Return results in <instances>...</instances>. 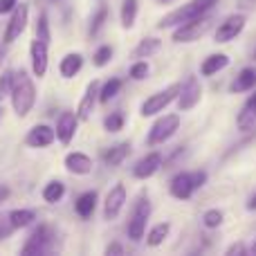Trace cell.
I'll return each mask as SVG.
<instances>
[{"label":"cell","mask_w":256,"mask_h":256,"mask_svg":"<svg viewBox=\"0 0 256 256\" xmlns=\"http://www.w3.org/2000/svg\"><path fill=\"white\" fill-rule=\"evenodd\" d=\"M122 252H124V248H122L120 243H112L106 248V254H122Z\"/></svg>","instance_id":"41"},{"label":"cell","mask_w":256,"mask_h":256,"mask_svg":"<svg viewBox=\"0 0 256 256\" xmlns=\"http://www.w3.org/2000/svg\"><path fill=\"white\" fill-rule=\"evenodd\" d=\"M236 126H238V130H243V132L252 130L256 126V90H254V94H250L248 102L243 104L238 117H236Z\"/></svg>","instance_id":"19"},{"label":"cell","mask_w":256,"mask_h":256,"mask_svg":"<svg viewBox=\"0 0 256 256\" xmlns=\"http://www.w3.org/2000/svg\"><path fill=\"white\" fill-rule=\"evenodd\" d=\"M106 18H108V9L106 7H99L97 12L92 14V20H90V36H97L99 32L104 30V25H106Z\"/></svg>","instance_id":"31"},{"label":"cell","mask_w":256,"mask_h":256,"mask_svg":"<svg viewBox=\"0 0 256 256\" xmlns=\"http://www.w3.org/2000/svg\"><path fill=\"white\" fill-rule=\"evenodd\" d=\"M30 58H32V72H34V76H45V72H48V43H43V40H32L30 45Z\"/></svg>","instance_id":"12"},{"label":"cell","mask_w":256,"mask_h":256,"mask_svg":"<svg viewBox=\"0 0 256 256\" xmlns=\"http://www.w3.org/2000/svg\"><path fill=\"white\" fill-rule=\"evenodd\" d=\"M222 212L220 209H209V212H204V216H202V225L207 227V230H216V227H220L222 225Z\"/></svg>","instance_id":"32"},{"label":"cell","mask_w":256,"mask_h":256,"mask_svg":"<svg viewBox=\"0 0 256 256\" xmlns=\"http://www.w3.org/2000/svg\"><path fill=\"white\" fill-rule=\"evenodd\" d=\"M122 90V81L120 79H110L104 84V88H99V102L102 104H108L110 99H115Z\"/></svg>","instance_id":"30"},{"label":"cell","mask_w":256,"mask_h":256,"mask_svg":"<svg viewBox=\"0 0 256 256\" xmlns=\"http://www.w3.org/2000/svg\"><path fill=\"white\" fill-rule=\"evenodd\" d=\"M2 61H4V50H2V45H0V68H2Z\"/></svg>","instance_id":"44"},{"label":"cell","mask_w":256,"mask_h":256,"mask_svg":"<svg viewBox=\"0 0 256 256\" xmlns=\"http://www.w3.org/2000/svg\"><path fill=\"white\" fill-rule=\"evenodd\" d=\"M9 97H12V106L18 117H27L32 112V108H34V104H36V88H34L32 76L27 74V70L14 72Z\"/></svg>","instance_id":"1"},{"label":"cell","mask_w":256,"mask_h":256,"mask_svg":"<svg viewBox=\"0 0 256 256\" xmlns=\"http://www.w3.org/2000/svg\"><path fill=\"white\" fill-rule=\"evenodd\" d=\"M66 168L74 176H88L92 171V160L81 150H72V153L66 155Z\"/></svg>","instance_id":"18"},{"label":"cell","mask_w":256,"mask_h":256,"mask_svg":"<svg viewBox=\"0 0 256 256\" xmlns=\"http://www.w3.org/2000/svg\"><path fill=\"white\" fill-rule=\"evenodd\" d=\"M150 216V202L148 198H140L135 202V207H132V214L130 218H128V236H130L132 240H142L144 238V232H146V220H148Z\"/></svg>","instance_id":"4"},{"label":"cell","mask_w":256,"mask_h":256,"mask_svg":"<svg viewBox=\"0 0 256 256\" xmlns=\"http://www.w3.org/2000/svg\"><path fill=\"white\" fill-rule=\"evenodd\" d=\"M52 230H50L48 225H38L34 232H32V236L27 238L25 248H22V254H45L50 252V245H52Z\"/></svg>","instance_id":"10"},{"label":"cell","mask_w":256,"mask_h":256,"mask_svg":"<svg viewBox=\"0 0 256 256\" xmlns=\"http://www.w3.org/2000/svg\"><path fill=\"white\" fill-rule=\"evenodd\" d=\"M63 196H66V184H63L61 180H52L50 184H45V189H43V200L45 202L54 204V202H58Z\"/></svg>","instance_id":"26"},{"label":"cell","mask_w":256,"mask_h":256,"mask_svg":"<svg viewBox=\"0 0 256 256\" xmlns=\"http://www.w3.org/2000/svg\"><path fill=\"white\" fill-rule=\"evenodd\" d=\"M137 20V0H124L122 4V25L130 30Z\"/></svg>","instance_id":"29"},{"label":"cell","mask_w":256,"mask_h":256,"mask_svg":"<svg viewBox=\"0 0 256 256\" xmlns=\"http://www.w3.org/2000/svg\"><path fill=\"white\" fill-rule=\"evenodd\" d=\"M218 0H191V2L182 4V7L173 9L171 14H166V16L158 22V27L160 30H166V27H178L186 20H194V18L202 16V14H209V9Z\"/></svg>","instance_id":"2"},{"label":"cell","mask_w":256,"mask_h":256,"mask_svg":"<svg viewBox=\"0 0 256 256\" xmlns=\"http://www.w3.org/2000/svg\"><path fill=\"white\" fill-rule=\"evenodd\" d=\"M178 128H180V115H164V117H160L153 126H150L148 140L146 142H148L150 146L164 144V142H168L173 135H176Z\"/></svg>","instance_id":"5"},{"label":"cell","mask_w":256,"mask_h":256,"mask_svg":"<svg viewBox=\"0 0 256 256\" xmlns=\"http://www.w3.org/2000/svg\"><path fill=\"white\" fill-rule=\"evenodd\" d=\"M2 117H4V108L0 106V122H2Z\"/></svg>","instance_id":"46"},{"label":"cell","mask_w":256,"mask_h":256,"mask_svg":"<svg viewBox=\"0 0 256 256\" xmlns=\"http://www.w3.org/2000/svg\"><path fill=\"white\" fill-rule=\"evenodd\" d=\"M84 68V56L79 52H70L61 58L58 63V72H61L63 79H72L74 74H79V70Z\"/></svg>","instance_id":"20"},{"label":"cell","mask_w":256,"mask_h":256,"mask_svg":"<svg viewBox=\"0 0 256 256\" xmlns=\"http://www.w3.org/2000/svg\"><path fill=\"white\" fill-rule=\"evenodd\" d=\"M160 168H162V155H160L158 150H153V153H146L144 158L132 166V176L140 178V180H146V178H153Z\"/></svg>","instance_id":"14"},{"label":"cell","mask_w":256,"mask_h":256,"mask_svg":"<svg viewBox=\"0 0 256 256\" xmlns=\"http://www.w3.org/2000/svg\"><path fill=\"white\" fill-rule=\"evenodd\" d=\"M245 252H248V250H245V245H240V243L238 245H232V248L227 250V254H230V256L232 254H245Z\"/></svg>","instance_id":"40"},{"label":"cell","mask_w":256,"mask_h":256,"mask_svg":"<svg viewBox=\"0 0 256 256\" xmlns=\"http://www.w3.org/2000/svg\"><path fill=\"white\" fill-rule=\"evenodd\" d=\"M160 48H162V40L160 38H142L140 45L135 48V56L148 58V56H153L155 52H160Z\"/></svg>","instance_id":"27"},{"label":"cell","mask_w":256,"mask_h":256,"mask_svg":"<svg viewBox=\"0 0 256 256\" xmlns=\"http://www.w3.org/2000/svg\"><path fill=\"white\" fill-rule=\"evenodd\" d=\"M128 153H130V144H128V142L117 144V146H112V148H108L106 153H104V162H106L108 166H120V164L128 158Z\"/></svg>","instance_id":"25"},{"label":"cell","mask_w":256,"mask_h":256,"mask_svg":"<svg viewBox=\"0 0 256 256\" xmlns=\"http://www.w3.org/2000/svg\"><path fill=\"white\" fill-rule=\"evenodd\" d=\"M256 86V68H243L238 72L234 81H232L230 90L232 92H248V90H254Z\"/></svg>","instance_id":"21"},{"label":"cell","mask_w":256,"mask_h":256,"mask_svg":"<svg viewBox=\"0 0 256 256\" xmlns=\"http://www.w3.org/2000/svg\"><path fill=\"white\" fill-rule=\"evenodd\" d=\"M212 25H214L212 16L202 14V16L194 18V20H186V22H182V25H178L176 32H173V40H176V43H194V40L202 38V36L212 30Z\"/></svg>","instance_id":"3"},{"label":"cell","mask_w":256,"mask_h":256,"mask_svg":"<svg viewBox=\"0 0 256 256\" xmlns=\"http://www.w3.org/2000/svg\"><path fill=\"white\" fill-rule=\"evenodd\" d=\"M7 218L14 230H25L36 220V212H32V209H14V212H9Z\"/></svg>","instance_id":"24"},{"label":"cell","mask_w":256,"mask_h":256,"mask_svg":"<svg viewBox=\"0 0 256 256\" xmlns=\"http://www.w3.org/2000/svg\"><path fill=\"white\" fill-rule=\"evenodd\" d=\"M104 126L110 132H120L122 128H124V115H122V112H110V115L104 120Z\"/></svg>","instance_id":"34"},{"label":"cell","mask_w":256,"mask_h":256,"mask_svg":"<svg viewBox=\"0 0 256 256\" xmlns=\"http://www.w3.org/2000/svg\"><path fill=\"white\" fill-rule=\"evenodd\" d=\"M227 66H230V56H227V54H212V56H207L202 61V66H200V74L214 76L220 70H225Z\"/></svg>","instance_id":"22"},{"label":"cell","mask_w":256,"mask_h":256,"mask_svg":"<svg viewBox=\"0 0 256 256\" xmlns=\"http://www.w3.org/2000/svg\"><path fill=\"white\" fill-rule=\"evenodd\" d=\"M7 196H9V189H7V186H0V202H2V200H7Z\"/></svg>","instance_id":"43"},{"label":"cell","mask_w":256,"mask_h":256,"mask_svg":"<svg viewBox=\"0 0 256 256\" xmlns=\"http://www.w3.org/2000/svg\"><path fill=\"white\" fill-rule=\"evenodd\" d=\"M252 254H256V238H254V243H252V250H250Z\"/></svg>","instance_id":"45"},{"label":"cell","mask_w":256,"mask_h":256,"mask_svg":"<svg viewBox=\"0 0 256 256\" xmlns=\"http://www.w3.org/2000/svg\"><path fill=\"white\" fill-rule=\"evenodd\" d=\"M254 58H256V50H254Z\"/></svg>","instance_id":"47"},{"label":"cell","mask_w":256,"mask_h":256,"mask_svg":"<svg viewBox=\"0 0 256 256\" xmlns=\"http://www.w3.org/2000/svg\"><path fill=\"white\" fill-rule=\"evenodd\" d=\"M146 76H148V63H146V61L132 63V68H130V79L142 81V79H146Z\"/></svg>","instance_id":"37"},{"label":"cell","mask_w":256,"mask_h":256,"mask_svg":"<svg viewBox=\"0 0 256 256\" xmlns=\"http://www.w3.org/2000/svg\"><path fill=\"white\" fill-rule=\"evenodd\" d=\"M12 81H14V72L4 70L2 76H0V102H2L4 97H9V92H12Z\"/></svg>","instance_id":"36"},{"label":"cell","mask_w":256,"mask_h":256,"mask_svg":"<svg viewBox=\"0 0 256 256\" xmlns=\"http://www.w3.org/2000/svg\"><path fill=\"white\" fill-rule=\"evenodd\" d=\"M164 2H168V0H164Z\"/></svg>","instance_id":"48"},{"label":"cell","mask_w":256,"mask_h":256,"mask_svg":"<svg viewBox=\"0 0 256 256\" xmlns=\"http://www.w3.org/2000/svg\"><path fill=\"white\" fill-rule=\"evenodd\" d=\"M76 124H79V117L74 112H61V117L56 120V140L63 146H68L76 135Z\"/></svg>","instance_id":"15"},{"label":"cell","mask_w":256,"mask_h":256,"mask_svg":"<svg viewBox=\"0 0 256 256\" xmlns=\"http://www.w3.org/2000/svg\"><path fill=\"white\" fill-rule=\"evenodd\" d=\"M18 4V0H0V14H9L14 12V7Z\"/></svg>","instance_id":"39"},{"label":"cell","mask_w":256,"mask_h":256,"mask_svg":"<svg viewBox=\"0 0 256 256\" xmlns=\"http://www.w3.org/2000/svg\"><path fill=\"white\" fill-rule=\"evenodd\" d=\"M168 189H171L173 198H178V200L191 198V196H194V191L198 189V186H196V180H194V173H186V171L178 173V176L171 180Z\"/></svg>","instance_id":"13"},{"label":"cell","mask_w":256,"mask_h":256,"mask_svg":"<svg viewBox=\"0 0 256 256\" xmlns=\"http://www.w3.org/2000/svg\"><path fill=\"white\" fill-rule=\"evenodd\" d=\"M168 232H171V225H168V222H160V225H155L153 230L148 232V236H146V243H148L150 248H158V245L164 243V238L168 236Z\"/></svg>","instance_id":"28"},{"label":"cell","mask_w":256,"mask_h":256,"mask_svg":"<svg viewBox=\"0 0 256 256\" xmlns=\"http://www.w3.org/2000/svg\"><path fill=\"white\" fill-rule=\"evenodd\" d=\"M112 58V48L110 45H102V48L94 52V56H92V63L97 68H104V66H108V61Z\"/></svg>","instance_id":"33"},{"label":"cell","mask_w":256,"mask_h":256,"mask_svg":"<svg viewBox=\"0 0 256 256\" xmlns=\"http://www.w3.org/2000/svg\"><path fill=\"white\" fill-rule=\"evenodd\" d=\"M248 209H250V212H256V194L252 196V198H250V202H248Z\"/></svg>","instance_id":"42"},{"label":"cell","mask_w":256,"mask_h":256,"mask_svg":"<svg viewBox=\"0 0 256 256\" xmlns=\"http://www.w3.org/2000/svg\"><path fill=\"white\" fill-rule=\"evenodd\" d=\"M12 232H14V227H12V222H9V218H7V220H2V218H0V240L9 238V234H12Z\"/></svg>","instance_id":"38"},{"label":"cell","mask_w":256,"mask_h":256,"mask_svg":"<svg viewBox=\"0 0 256 256\" xmlns=\"http://www.w3.org/2000/svg\"><path fill=\"white\" fill-rule=\"evenodd\" d=\"M94 209H97V194H94V191H86V194H81L79 198H76L74 212L79 214L81 218H90L94 214Z\"/></svg>","instance_id":"23"},{"label":"cell","mask_w":256,"mask_h":256,"mask_svg":"<svg viewBox=\"0 0 256 256\" xmlns=\"http://www.w3.org/2000/svg\"><path fill=\"white\" fill-rule=\"evenodd\" d=\"M56 140V130L45 124H36L32 128L30 132H27V144L32 146V148H45V146H50L52 142Z\"/></svg>","instance_id":"17"},{"label":"cell","mask_w":256,"mask_h":256,"mask_svg":"<svg viewBox=\"0 0 256 256\" xmlns=\"http://www.w3.org/2000/svg\"><path fill=\"white\" fill-rule=\"evenodd\" d=\"M36 38L43 40V43H50V22L45 14H40L38 20H36Z\"/></svg>","instance_id":"35"},{"label":"cell","mask_w":256,"mask_h":256,"mask_svg":"<svg viewBox=\"0 0 256 256\" xmlns=\"http://www.w3.org/2000/svg\"><path fill=\"white\" fill-rule=\"evenodd\" d=\"M245 22H248V18H245L243 14H232V16H227L225 20L216 27V34H214L216 36V43H230V40H234L236 36L245 30Z\"/></svg>","instance_id":"9"},{"label":"cell","mask_w":256,"mask_h":256,"mask_svg":"<svg viewBox=\"0 0 256 256\" xmlns=\"http://www.w3.org/2000/svg\"><path fill=\"white\" fill-rule=\"evenodd\" d=\"M126 204V186L124 184H115L106 196V202H104V216L108 220L120 216V212Z\"/></svg>","instance_id":"11"},{"label":"cell","mask_w":256,"mask_h":256,"mask_svg":"<svg viewBox=\"0 0 256 256\" xmlns=\"http://www.w3.org/2000/svg\"><path fill=\"white\" fill-rule=\"evenodd\" d=\"M200 97H202V86H200L198 76H186V81L180 86V92H178V108H180V112L196 108Z\"/></svg>","instance_id":"8"},{"label":"cell","mask_w":256,"mask_h":256,"mask_svg":"<svg viewBox=\"0 0 256 256\" xmlns=\"http://www.w3.org/2000/svg\"><path fill=\"white\" fill-rule=\"evenodd\" d=\"M178 92H180V84L168 86L166 90H162V92H158V94H150V97L146 99L144 104H142V115H144V117L160 115V112H162L164 108L168 106V104L176 102Z\"/></svg>","instance_id":"6"},{"label":"cell","mask_w":256,"mask_h":256,"mask_svg":"<svg viewBox=\"0 0 256 256\" xmlns=\"http://www.w3.org/2000/svg\"><path fill=\"white\" fill-rule=\"evenodd\" d=\"M99 102V81H90L88 88H86L84 97H81L79 102V110H76V117H79L81 122L90 120V115H92L94 106H97Z\"/></svg>","instance_id":"16"},{"label":"cell","mask_w":256,"mask_h":256,"mask_svg":"<svg viewBox=\"0 0 256 256\" xmlns=\"http://www.w3.org/2000/svg\"><path fill=\"white\" fill-rule=\"evenodd\" d=\"M27 18H30V7H27L25 2H18L16 7H14L12 18H9L7 27H4V36H2L4 43H14V40H16L18 36L25 32Z\"/></svg>","instance_id":"7"}]
</instances>
